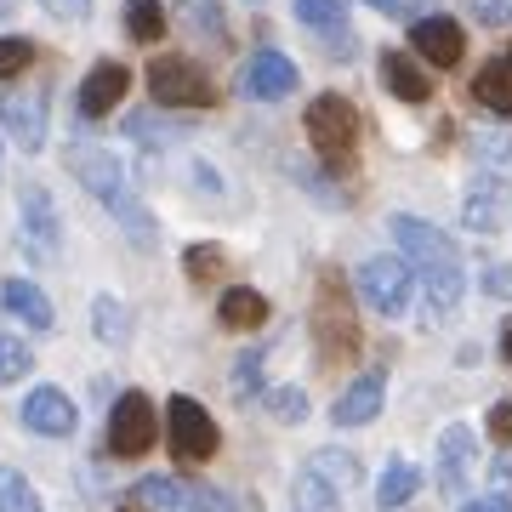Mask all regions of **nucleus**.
Here are the masks:
<instances>
[{
    "label": "nucleus",
    "mask_w": 512,
    "mask_h": 512,
    "mask_svg": "<svg viewBox=\"0 0 512 512\" xmlns=\"http://www.w3.org/2000/svg\"><path fill=\"white\" fill-rule=\"evenodd\" d=\"M0 131L23 154H40V143H46V97L40 92H0Z\"/></svg>",
    "instance_id": "6e6552de"
},
{
    "label": "nucleus",
    "mask_w": 512,
    "mask_h": 512,
    "mask_svg": "<svg viewBox=\"0 0 512 512\" xmlns=\"http://www.w3.org/2000/svg\"><path fill=\"white\" fill-rule=\"evenodd\" d=\"M308 143L313 154L325 165H336V171H348V160L359 154V109H353L342 92H325V97H313V109H308Z\"/></svg>",
    "instance_id": "f03ea898"
},
{
    "label": "nucleus",
    "mask_w": 512,
    "mask_h": 512,
    "mask_svg": "<svg viewBox=\"0 0 512 512\" xmlns=\"http://www.w3.org/2000/svg\"><path fill=\"white\" fill-rule=\"evenodd\" d=\"M126 29H131V40L154 46L165 35V6L160 0H126Z\"/></svg>",
    "instance_id": "cd10ccee"
},
{
    "label": "nucleus",
    "mask_w": 512,
    "mask_h": 512,
    "mask_svg": "<svg viewBox=\"0 0 512 512\" xmlns=\"http://www.w3.org/2000/svg\"><path fill=\"white\" fill-rule=\"evenodd\" d=\"M473 97L495 114H512V52H501L495 63H484L473 80Z\"/></svg>",
    "instance_id": "f3484780"
},
{
    "label": "nucleus",
    "mask_w": 512,
    "mask_h": 512,
    "mask_svg": "<svg viewBox=\"0 0 512 512\" xmlns=\"http://www.w3.org/2000/svg\"><path fill=\"white\" fill-rule=\"evenodd\" d=\"M239 92L251 97V103H285L296 92V63L274 46H262V52L239 69Z\"/></svg>",
    "instance_id": "0eeeda50"
},
{
    "label": "nucleus",
    "mask_w": 512,
    "mask_h": 512,
    "mask_svg": "<svg viewBox=\"0 0 512 512\" xmlns=\"http://www.w3.org/2000/svg\"><path fill=\"white\" fill-rule=\"evenodd\" d=\"M126 92H131V74L120 69V63H97V69L86 74V86H80V114L97 120V114H109Z\"/></svg>",
    "instance_id": "4468645a"
},
{
    "label": "nucleus",
    "mask_w": 512,
    "mask_h": 512,
    "mask_svg": "<svg viewBox=\"0 0 512 512\" xmlns=\"http://www.w3.org/2000/svg\"><path fill=\"white\" fill-rule=\"evenodd\" d=\"M29 63H35V40H23V35H0V80L23 74Z\"/></svg>",
    "instance_id": "72a5a7b5"
},
{
    "label": "nucleus",
    "mask_w": 512,
    "mask_h": 512,
    "mask_svg": "<svg viewBox=\"0 0 512 512\" xmlns=\"http://www.w3.org/2000/svg\"><path fill=\"white\" fill-rule=\"evenodd\" d=\"M353 291H359L365 308L382 313V319H404L410 296H416V268L404 256H370V262H359V274H353Z\"/></svg>",
    "instance_id": "7ed1b4c3"
},
{
    "label": "nucleus",
    "mask_w": 512,
    "mask_h": 512,
    "mask_svg": "<svg viewBox=\"0 0 512 512\" xmlns=\"http://www.w3.org/2000/svg\"><path fill=\"white\" fill-rule=\"evenodd\" d=\"M29 365H35L29 342H18V336H6V330H0V387L23 382V376H29Z\"/></svg>",
    "instance_id": "7c9ffc66"
},
{
    "label": "nucleus",
    "mask_w": 512,
    "mask_h": 512,
    "mask_svg": "<svg viewBox=\"0 0 512 512\" xmlns=\"http://www.w3.org/2000/svg\"><path fill=\"white\" fill-rule=\"evenodd\" d=\"M467 12H473L484 29H507L512 23V0H467Z\"/></svg>",
    "instance_id": "f704fd0d"
},
{
    "label": "nucleus",
    "mask_w": 512,
    "mask_h": 512,
    "mask_svg": "<svg viewBox=\"0 0 512 512\" xmlns=\"http://www.w3.org/2000/svg\"><path fill=\"white\" fill-rule=\"evenodd\" d=\"M177 23H183V29H194L200 40H222V35H228L222 0H177Z\"/></svg>",
    "instance_id": "5701e85b"
},
{
    "label": "nucleus",
    "mask_w": 512,
    "mask_h": 512,
    "mask_svg": "<svg viewBox=\"0 0 512 512\" xmlns=\"http://www.w3.org/2000/svg\"><path fill=\"white\" fill-rule=\"evenodd\" d=\"M126 512H131V507H126Z\"/></svg>",
    "instance_id": "a18cd8bd"
},
{
    "label": "nucleus",
    "mask_w": 512,
    "mask_h": 512,
    "mask_svg": "<svg viewBox=\"0 0 512 512\" xmlns=\"http://www.w3.org/2000/svg\"><path fill=\"white\" fill-rule=\"evenodd\" d=\"M410 46H416L427 63H439V69H456L461 52H467V40H461V23L456 18H416L410 23Z\"/></svg>",
    "instance_id": "9d476101"
},
{
    "label": "nucleus",
    "mask_w": 512,
    "mask_h": 512,
    "mask_svg": "<svg viewBox=\"0 0 512 512\" xmlns=\"http://www.w3.org/2000/svg\"><path fill=\"white\" fill-rule=\"evenodd\" d=\"M74 421H80V416H74V404H69L63 387H35V393L23 399V427L40 433V439H69Z\"/></svg>",
    "instance_id": "1a4fd4ad"
},
{
    "label": "nucleus",
    "mask_w": 512,
    "mask_h": 512,
    "mask_svg": "<svg viewBox=\"0 0 512 512\" xmlns=\"http://www.w3.org/2000/svg\"><path fill=\"white\" fill-rule=\"evenodd\" d=\"M148 444H154V404H148V393H120L109 410V450L114 456H143Z\"/></svg>",
    "instance_id": "423d86ee"
},
{
    "label": "nucleus",
    "mask_w": 512,
    "mask_h": 512,
    "mask_svg": "<svg viewBox=\"0 0 512 512\" xmlns=\"http://www.w3.org/2000/svg\"><path fill=\"white\" fill-rule=\"evenodd\" d=\"M461 512H512V495H484V501H467Z\"/></svg>",
    "instance_id": "a19ab883"
},
{
    "label": "nucleus",
    "mask_w": 512,
    "mask_h": 512,
    "mask_svg": "<svg viewBox=\"0 0 512 512\" xmlns=\"http://www.w3.org/2000/svg\"><path fill=\"white\" fill-rule=\"evenodd\" d=\"M148 92L160 97L165 109H211L217 103V86L200 63L188 57H154L148 63Z\"/></svg>",
    "instance_id": "20e7f679"
},
{
    "label": "nucleus",
    "mask_w": 512,
    "mask_h": 512,
    "mask_svg": "<svg viewBox=\"0 0 512 512\" xmlns=\"http://www.w3.org/2000/svg\"><path fill=\"white\" fill-rule=\"evenodd\" d=\"M183 268H188V279L211 285V279L228 268V256H222V245H188V251H183Z\"/></svg>",
    "instance_id": "2f4dec72"
},
{
    "label": "nucleus",
    "mask_w": 512,
    "mask_h": 512,
    "mask_svg": "<svg viewBox=\"0 0 512 512\" xmlns=\"http://www.w3.org/2000/svg\"><path fill=\"white\" fill-rule=\"evenodd\" d=\"M296 512H342V501H336V484H330L319 467L296 473Z\"/></svg>",
    "instance_id": "393cba45"
},
{
    "label": "nucleus",
    "mask_w": 512,
    "mask_h": 512,
    "mask_svg": "<svg viewBox=\"0 0 512 512\" xmlns=\"http://www.w3.org/2000/svg\"><path fill=\"white\" fill-rule=\"evenodd\" d=\"M490 439H495V444H512V404H507V399L490 410Z\"/></svg>",
    "instance_id": "58836bf2"
},
{
    "label": "nucleus",
    "mask_w": 512,
    "mask_h": 512,
    "mask_svg": "<svg viewBox=\"0 0 512 512\" xmlns=\"http://www.w3.org/2000/svg\"><path fill=\"white\" fill-rule=\"evenodd\" d=\"M0 296H6V308L23 313L35 330H52V302H46V296H40L29 279H6V291H0Z\"/></svg>",
    "instance_id": "b1692460"
},
{
    "label": "nucleus",
    "mask_w": 512,
    "mask_h": 512,
    "mask_svg": "<svg viewBox=\"0 0 512 512\" xmlns=\"http://www.w3.org/2000/svg\"><path fill=\"white\" fill-rule=\"evenodd\" d=\"M501 353H507V359H512V325L501 330Z\"/></svg>",
    "instance_id": "37998d69"
},
{
    "label": "nucleus",
    "mask_w": 512,
    "mask_h": 512,
    "mask_svg": "<svg viewBox=\"0 0 512 512\" xmlns=\"http://www.w3.org/2000/svg\"><path fill=\"white\" fill-rule=\"evenodd\" d=\"M382 80H387V92L399 97V103H427V97H433L427 74H421L404 52H387V57H382Z\"/></svg>",
    "instance_id": "a211bd4d"
},
{
    "label": "nucleus",
    "mask_w": 512,
    "mask_h": 512,
    "mask_svg": "<svg viewBox=\"0 0 512 512\" xmlns=\"http://www.w3.org/2000/svg\"><path fill=\"white\" fill-rule=\"evenodd\" d=\"M467 467H473V433H467V427H444V439H439V490L461 495L467 490Z\"/></svg>",
    "instance_id": "dca6fc26"
},
{
    "label": "nucleus",
    "mask_w": 512,
    "mask_h": 512,
    "mask_svg": "<svg viewBox=\"0 0 512 512\" xmlns=\"http://www.w3.org/2000/svg\"><path fill=\"white\" fill-rule=\"evenodd\" d=\"M92 330L109 342V348H126L131 342V319H126V308H120L114 296H97L92 302Z\"/></svg>",
    "instance_id": "a878e982"
},
{
    "label": "nucleus",
    "mask_w": 512,
    "mask_h": 512,
    "mask_svg": "<svg viewBox=\"0 0 512 512\" xmlns=\"http://www.w3.org/2000/svg\"><path fill=\"white\" fill-rule=\"evenodd\" d=\"M370 6H376V12H387V18H399V12H404V0H370Z\"/></svg>",
    "instance_id": "79ce46f5"
},
{
    "label": "nucleus",
    "mask_w": 512,
    "mask_h": 512,
    "mask_svg": "<svg viewBox=\"0 0 512 512\" xmlns=\"http://www.w3.org/2000/svg\"><path fill=\"white\" fill-rule=\"evenodd\" d=\"M137 501L154 512H194V484H177V478H143L137 484Z\"/></svg>",
    "instance_id": "412c9836"
},
{
    "label": "nucleus",
    "mask_w": 512,
    "mask_h": 512,
    "mask_svg": "<svg viewBox=\"0 0 512 512\" xmlns=\"http://www.w3.org/2000/svg\"><path fill=\"white\" fill-rule=\"evenodd\" d=\"M18 12V0H0V18H12Z\"/></svg>",
    "instance_id": "c03bdc74"
},
{
    "label": "nucleus",
    "mask_w": 512,
    "mask_h": 512,
    "mask_svg": "<svg viewBox=\"0 0 512 512\" xmlns=\"http://www.w3.org/2000/svg\"><path fill=\"white\" fill-rule=\"evenodd\" d=\"M268 416L296 427V421L308 416V393H302V387H274V393H268Z\"/></svg>",
    "instance_id": "473e14b6"
},
{
    "label": "nucleus",
    "mask_w": 512,
    "mask_h": 512,
    "mask_svg": "<svg viewBox=\"0 0 512 512\" xmlns=\"http://www.w3.org/2000/svg\"><path fill=\"white\" fill-rule=\"evenodd\" d=\"M501 217H507V183H501V177H478V183L467 188V200H461V222H467L473 234H495Z\"/></svg>",
    "instance_id": "ddd939ff"
},
{
    "label": "nucleus",
    "mask_w": 512,
    "mask_h": 512,
    "mask_svg": "<svg viewBox=\"0 0 512 512\" xmlns=\"http://www.w3.org/2000/svg\"><path fill=\"white\" fill-rule=\"evenodd\" d=\"M69 171L80 177V188H92L103 205L126 200V171H120V160H114V154H103V148H74Z\"/></svg>",
    "instance_id": "9b49d317"
},
{
    "label": "nucleus",
    "mask_w": 512,
    "mask_h": 512,
    "mask_svg": "<svg viewBox=\"0 0 512 512\" xmlns=\"http://www.w3.org/2000/svg\"><path fill=\"white\" fill-rule=\"evenodd\" d=\"M256 365H262V353H239V370H234V387H239V393H245V399H251V393H256Z\"/></svg>",
    "instance_id": "4c0bfd02"
},
{
    "label": "nucleus",
    "mask_w": 512,
    "mask_h": 512,
    "mask_svg": "<svg viewBox=\"0 0 512 512\" xmlns=\"http://www.w3.org/2000/svg\"><path fill=\"white\" fill-rule=\"evenodd\" d=\"M165 433H171V456L177 461H211L222 444L211 410L200 399H188V393H177V399L165 404Z\"/></svg>",
    "instance_id": "39448f33"
},
{
    "label": "nucleus",
    "mask_w": 512,
    "mask_h": 512,
    "mask_svg": "<svg viewBox=\"0 0 512 512\" xmlns=\"http://www.w3.org/2000/svg\"><path fill=\"white\" fill-rule=\"evenodd\" d=\"M217 313L228 330H256V325H268V296L251 291V285H234V291H222Z\"/></svg>",
    "instance_id": "6ab92c4d"
},
{
    "label": "nucleus",
    "mask_w": 512,
    "mask_h": 512,
    "mask_svg": "<svg viewBox=\"0 0 512 512\" xmlns=\"http://www.w3.org/2000/svg\"><path fill=\"white\" fill-rule=\"evenodd\" d=\"M478 285H484V296H501V302H507V296H512V262H507V268H490Z\"/></svg>",
    "instance_id": "ea45409f"
},
{
    "label": "nucleus",
    "mask_w": 512,
    "mask_h": 512,
    "mask_svg": "<svg viewBox=\"0 0 512 512\" xmlns=\"http://www.w3.org/2000/svg\"><path fill=\"white\" fill-rule=\"evenodd\" d=\"M416 490H421V467H416V461H387L382 484H376V507H382V512H399Z\"/></svg>",
    "instance_id": "aec40b11"
},
{
    "label": "nucleus",
    "mask_w": 512,
    "mask_h": 512,
    "mask_svg": "<svg viewBox=\"0 0 512 512\" xmlns=\"http://www.w3.org/2000/svg\"><path fill=\"white\" fill-rule=\"evenodd\" d=\"M52 18H63V23H80V18H92V0H40Z\"/></svg>",
    "instance_id": "e433bc0d"
},
{
    "label": "nucleus",
    "mask_w": 512,
    "mask_h": 512,
    "mask_svg": "<svg viewBox=\"0 0 512 512\" xmlns=\"http://www.w3.org/2000/svg\"><path fill=\"white\" fill-rule=\"evenodd\" d=\"M393 228V245H399V256L416 268V279L427 285V308L433 313H450L461 302V291H467V274H461V251L450 245V234H439L433 222L421 217H393L387 222Z\"/></svg>",
    "instance_id": "f257e3e1"
},
{
    "label": "nucleus",
    "mask_w": 512,
    "mask_h": 512,
    "mask_svg": "<svg viewBox=\"0 0 512 512\" xmlns=\"http://www.w3.org/2000/svg\"><path fill=\"white\" fill-rule=\"evenodd\" d=\"M23 222H29V234H35L46 251H57V205H52V194H46L40 183L23 188Z\"/></svg>",
    "instance_id": "4be33fe9"
},
{
    "label": "nucleus",
    "mask_w": 512,
    "mask_h": 512,
    "mask_svg": "<svg viewBox=\"0 0 512 512\" xmlns=\"http://www.w3.org/2000/svg\"><path fill=\"white\" fill-rule=\"evenodd\" d=\"M109 211H114V217H120V222H126V234L137 239L143 251H154V245H160V222L148 217V211H143V205H137V200H114Z\"/></svg>",
    "instance_id": "c756f323"
},
{
    "label": "nucleus",
    "mask_w": 512,
    "mask_h": 512,
    "mask_svg": "<svg viewBox=\"0 0 512 512\" xmlns=\"http://www.w3.org/2000/svg\"><path fill=\"white\" fill-rule=\"evenodd\" d=\"M382 393H387V376H382V370H365V376L336 399L330 421H336V427H365V421L382 416Z\"/></svg>",
    "instance_id": "f8f14e48"
},
{
    "label": "nucleus",
    "mask_w": 512,
    "mask_h": 512,
    "mask_svg": "<svg viewBox=\"0 0 512 512\" xmlns=\"http://www.w3.org/2000/svg\"><path fill=\"white\" fill-rule=\"evenodd\" d=\"M0 512H40L35 484H29L18 467H0Z\"/></svg>",
    "instance_id": "c85d7f7f"
},
{
    "label": "nucleus",
    "mask_w": 512,
    "mask_h": 512,
    "mask_svg": "<svg viewBox=\"0 0 512 512\" xmlns=\"http://www.w3.org/2000/svg\"><path fill=\"white\" fill-rule=\"evenodd\" d=\"M296 18L330 40V57H348V0H296Z\"/></svg>",
    "instance_id": "2eb2a0df"
},
{
    "label": "nucleus",
    "mask_w": 512,
    "mask_h": 512,
    "mask_svg": "<svg viewBox=\"0 0 512 512\" xmlns=\"http://www.w3.org/2000/svg\"><path fill=\"white\" fill-rule=\"evenodd\" d=\"M126 137H137V143H183L188 126L183 120H171V114H131Z\"/></svg>",
    "instance_id": "bb28decb"
},
{
    "label": "nucleus",
    "mask_w": 512,
    "mask_h": 512,
    "mask_svg": "<svg viewBox=\"0 0 512 512\" xmlns=\"http://www.w3.org/2000/svg\"><path fill=\"white\" fill-rule=\"evenodd\" d=\"M194 512H239V507H234V495L211 490V484H194Z\"/></svg>",
    "instance_id": "c9c22d12"
}]
</instances>
